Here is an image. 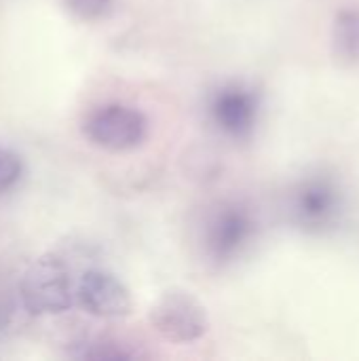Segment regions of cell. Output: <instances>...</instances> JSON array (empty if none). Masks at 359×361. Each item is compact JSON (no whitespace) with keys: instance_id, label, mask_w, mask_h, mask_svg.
Returning <instances> with one entry per match:
<instances>
[{"instance_id":"cell-1","label":"cell","mask_w":359,"mask_h":361,"mask_svg":"<svg viewBox=\"0 0 359 361\" xmlns=\"http://www.w3.org/2000/svg\"><path fill=\"white\" fill-rule=\"evenodd\" d=\"M288 214L292 224L303 233H332L345 214V192L341 182L328 171H313L300 178L290 190Z\"/></svg>"},{"instance_id":"cell-2","label":"cell","mask_w":359,"mask_h":361,"mask_svg":"<svg viewBox=\"0 0 359 361\" xmlns=\"http://www.w3.org/2000/svg\"><path fill=\"white\" fill-rule=\"evenodd\" d=\"M80 131L91 146L123 154L138 150L148 140L150 121L135 106L110 102L91 108L80 121Z\"/></svg>"},{"instance_id":"cell-3","label":"cell","mask_w":359,"mask_h":361,"mask_svg":"<svg viewBox=\"0 0 359 361\" xmlns=\"http://www.w3.org/2000/svg\"><path fill=\"white\" fill-rule=\"evenodd\" d=\"M258 235L254 212L241 201H224L205 218L201 245L203 254L216 267L239 260Z\"/></svg>"},{"instance_id":"cell-4","label":"cell","mask_w":359,"mask_h":361,"mask_svg":"<svg viewBox=\"0 0 359 361\" xmlns=\"http://www.w3.org/2000/svg\"><path fill=\"white\" fill-rule=\"evenodd\" d=\"M205 112L222 137L248 142L262 118V95L245 80H226L207 95Z\"/></svg>"},{"instance_id":"cell-5","label":"cell","mask_w":359,"mask_h":361,"mask_svg":"<svg viewBox=\"0 0 359 361\" xmlns=\"http://www.w3.org/2000/svg\"><path fill=\"white\" fill-rule=\"evenodd\" d=\"M74 277L63 258L44 254L34 260L21 277V300L32 315H59L70 311L74 300Z\"/></svg>"},{"instance_id":"cell-6","label":"cell","mask_w":359,"mask_h":361,"mask_svg":"<svg viewBox=\"0 0 359 361\" xmlns=\"http://www.w3.org/2000/svg\"><path fill=\"white\" fill-rule=\"evenodd\" d=\"M150 326L161 338L174 345H188L209 330L205 307L186 290H169L159 296L148 313Z\"/></svg>"},{"instance_id":"cell-7","label":"cell","mask_w":359,"mask_h":361,"mask_svg":"<svg viewBox=\"0 0 359 361\" xmlns=\"http://www.w3.org/2000/svg\"><path fill=\"white\" fill-rule=\"evenodd\" d=\"M76 305L97 319H125L133 313V296L123 279L104 269H87L74 286Z\"/></svg>"},{"instance_id":"cell-8","label":"cell","mask_w":359,"mask_h":361,"mask_svg":"<svg viewBox=\"0 0 359 361\" xmlns=\"http://www.w3.org/2000/svg\"><path fill=\"white\" fill-rule=\"evenodd\" d=\"M332 53L345 66L359 63V6L336 11L332 21Z\"/></svg>"},{"instance_id":"cell-9","label":"cell","mask_w":359,"mask_h":361,"mask_svg":"<svg viewBox=\"0 0 359 361\" xmlns=\"http://www.w3.org/2000/svg\"><path fill=\"white\" fill-rule=\"evenodd\" d=\"M66 11L83 23H99L112 17L116 0H61Z\"/></svg>"},{"instance_id":"cell-10","label":"cell","mask_w":359,"mask_h":361,"mask_svg":"<svg viewBox=\"0 0 359 361\" xmlns=\"http://www.w3.org/2000/svg\"><path fill=\"white\" fill-rule=\"evenodd\" d=\"M25 165L21 154H17L13 148L0 146V197L15 190L23 178Z\"/></svg>"}]
</instances>
